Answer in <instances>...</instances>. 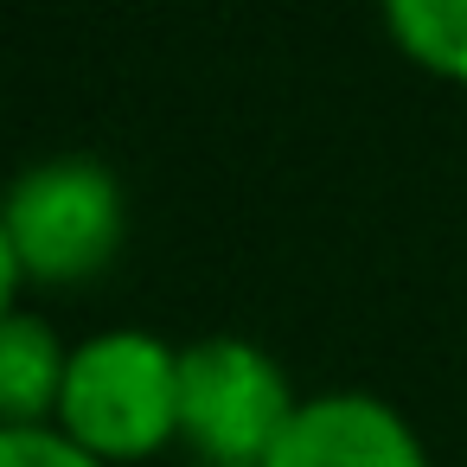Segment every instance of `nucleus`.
Wrapping results in <instances>:
<instances>
[{"mask_svg":"<svg viewBox=\"0 0 467 467\" xmlns=\"http://www.w3.org/2000/svg\"><path fill=\"white\" fill-rule=\"evenodd\" d=\"M378 26L410 71L467 90V0H378Z\"/></svg>","mask_w":467,"mask_h":467,"instance_id":"6","label":"nucleus"},{"mask_svg":"<svg viewBox=\"0 0 467 467\" xmlns=\"http://www.w3.org/2000/svg\"><path fill=\"white\" fill-rule=\"evenodd\" d=\"M129 244V192L97 154H46L14 173L0 199V301L65 295L116 269Z\"/></svg>","mask_w":467,"mask_h":467,"instance_id":"1","label":"nucleus"},{"mask_svg":"<svg viewBox=\"0 0 467 467\" xmlns=\"http://www.w3.org/2000/svg\"><path fill=\"white\" fill-rule=\"evenodd\" d=\"M0 467H109L90 448H78L65 429H0Z\"/></svg>","mask_w":467,"mask_h":467,"instance_id":"7","label":"nucleus"},{"mask_svg":"<svg viewBox=\"0 0 467 467\" xmlns=\"http://www.w3.org/2000/svg\"><path fill=\"white\" fill-rule=\"evenodd\" d=\"M52 429L109 467H154L180 448V346L154 327H97L71 339Z\"/></svg>","mask_w":467,"mask_h":467,"instance_id":"2","label":"nucleus"},{"mask_svg":"<svg viewBox=\"0 0 467 467\" xmlns=\"http://www.w3.org/2000/svg\"><path fill=\"white\" fill-rule=\"evenodd\" d=\"M301 403L288 365L250 333H199L180 346V448L199 467H269Z\"/></svg>","mask_w":467,"mask_h":467,"instance_id":"3","label":"nucleus"},{"mask_svg":"<svg viewBox=\"0 0 467 467\" xmlns=\"http://www.w3.org/2000/svg\"><path fill=\"white\" fill-rule=\"evenodd\" d=\"M269 467H435L422 429L378 390H307Z\"/></svg>","mask_w":467,"mask_h":467,"instance_id":"4","label":"nucleus"},{"mask_svg":"<svg viewBox=\"0 0 467 467\" xmlns=\"http://www.w3.org/2000/svg\"><path fill=\"white\" fill-rule=\"evenodd\" d=\"M71 339L52 327V314L7 307L0 314V429H46L58 416Z\"/></svg>","mask_w":467,"mask_h":467,"instance_id":"5","label":"nucleus"}]
</instances>
